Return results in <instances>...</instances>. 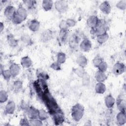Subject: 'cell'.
<instances>
[{
  "label": "cell",
  "instance_id": "obj_1",
  "mask_svg": "<svg viewBox=\"0 0 126 126\" xmlns=\"http://www.w3.org/2000/svg\"><path fill=\"white\" fill-rule=\"evenodd\" d=\"M40 99L45 104L49 113L51 115H52L54 113L61 111L56 101L49 92V90L43 94Z\"/></svg>",
  "mask_w": 126,
  "mask_h": 126
},
{
  "label": "cell",
  "instance_id": "obj_2",
  "mask_svg": "<svg viewBox=\"0 0 126 126\" xmlns=\"http://www.w3.org/2000/svg\"><path fill=\"white\" fill-rule=\"evenodd\" d=\"M84 107L80 103L74 105L71 110V115L73 120L78 122L81 120L84 114Z\"/></svg>",
  "mask_w": 126,
  "mask_h": 126
},
{
  "label": "cell",
  "instance_id": "obj_3",
  "mask_svg": "<svg viewBox=\"0 0 126 126\" xmlns=\"http://www.w3.org/2000/svg\"><path fill=\"white\" fill-rule=\"evenodd\" d=\"M108 29V26L106 22L102 19H99V22L97 26L93 29H91L90 33L92 35L96 36L99 34L106 32Z\"/></svg>",
  "mask_w": 126,
  "mask_h": 126
},
{
  "label": "cell",
  "instance_id": "obj_4",
  "mask_svg": "<svg viewBox=\"0 0 126 126\" xmlns=\"http://www.w3.org/2000/svg\"><path fill=\"white\" fill-rule=\"evenodd\" d=\"M81 37L79 34L77 32H74L70 35L68 38V44L69 47L72 49H76L79 44L80 43Z\"/></svg>",
  "mask_w": 126,
  "mask_h": 126
},
{
  "label": "cell",
  "instance_id": "obj_5",
  "mask_svg": "<svg viewBox=\"0 0 126 126\" xmlns=\"http://www.w3.org/2000/svg\"><path fill=\"white\" fill-rule=\"evenodd\" d=\"M56 10L60 13H64L67 11L68 6L66 1L62 0H57L54 3Z\"/></svg>",
  "mask_w": 126,
  "mask_h": 126
},
{
  "label": "cell",
  "instance_id": "obj_6",
  "mask_svg": "<svg viewBox=\"0 0 126 126\" xmlns=\"http://www.w3.org/2000/svg\"><path fill=\"white\" fill-rule=\"evenodd\" d=\"M126 70V66L125 64L121 62H117L114 65L112 68V72L113 73L116 75L118 76L123 74Z\"/></svg>",
  "mask_w": 126,
  "mask_h": 126
},
{
  "label": "cell",
  "instance_id": "obj_7",
  "mask_svg": "<svg viewBox=\"0 0 126 126\" xmlns=\"http://www.w3.org/2000/svg\"><path fill=\"white\" fill-rule=\"evenodd\" d=\"M16 10L12 5H7L4 9V15L6 18L9 20H12L13 17L15 15Z\"/></svg>",
  "mask_w": 126,
  "mask_h": 126
},
{
  "label": "cell",
  "instance_id": "obj_8",
  "mask_svg": "<svg viewBox=\"0 0 126 126\" xmlns=\"http://www.w3.org/2000/svg\"><path fill=\"white\" fill-rule=\"evenodd\" d=\"M53 32L50 29L46 30L43 32L40 37V40L41 42L46 43L51 40L53 37Z\"/></svg>",
  "mask_w": 126,
  "mask_h": 126
},
{
  "label": "cell",
  "instance_id": "obj_9",
  "mask_svg": "<svg viewBox=\"0 0 126 126\" xmlns=\"http://www.w3.org/2000/svg\"><path fill=\"white\" fill-rule=\"evenodd\" d=\"M92 44L91 40L88 38H84L80 42L79 47L81 50L84 52H89L92 48Z\"/></svg>",
  "mask_w": 126,
  "mask_h": 126
},
{
  "label": "cell",
  "instance_id": "obj_10",
  "mask_svg": "<svg viewBox=\"0 0 126 126\" xmlns=\"http://www.w3.org/2000/svg\"><path fill=\"white\" fill-rule=\"evenodd\" d=\"M99 19L95 15L90 16L87 20L86 23L89 27L91 29L95 28L98 24Z\"/></svg>",
  "mask_w": 126,
  "mask_h": 126
},
{
  "label": "cell",
  "instance_id": "obj_11",
  "mask_svg": "<svg viewBox=\"0 0 126 126\" xmlns=\"http://www.w3.org/2000/svg\"><path fill=\"white\" fill-rule=\"evenodd\" d=\"M52 116L53 117V122L56 125H61L64 122V118L63 113L61 111L54 113Z\"/></svg>",
  "mask_w": 126,
  "mask_h": 126
},
{
  "label": "cell",
  "instance_id": "obj_12",
  "mask_svg": "<svg viewBox=\"0 0 126 126\" xmlns=\"http://www.w3.org/2000/svg\"><path fill=\"white\" fill-rule=\"evenodd\" d=\"M28 115L30 119H39V110L33 106H30L28 108Z\"/></svg>",
  "mask_w": 126,
  "mask_h": 126
},
{
  "label": "cell",
  "instance_id": "obj_13",
  "mask_svg": "<svg viewBox=\"0 0 126 126\" xmlns=\"http://www.w3.org/2000/svg\"><path fill=\"white\" fill-rule=\"evenodd\" d=\"M100 10L105 14H109L111 11V7L107 1H104L100 4L99 6Z\"/></svg>",
  "mask_w": 126,
  "mask_h": 126
},
{
  "label": "cell",
  "instance_id": "obj_14",
  "mask_svg": "<svg viewBox=\"0 0 126 126\" xmlns=\"http://www.w3.org/2000/svg\"><path fill=\"white\" fill-rule=\"evenodd\" d=\"M9 69L10 71L12 77H15L20 73L21 69L20 66L18 64L13 63L10 64Z\"/></svg>",
  "mask_w": 126,
  "mask_h": 126
},
{
  "label": "cell",
  "instance_id": "obj_15",
  "mask_svg": "<svg viewBox=\"0 0 126 126\" xmlns=\"http://www.w3.org/2000/svg\"><path fill=\"white\" fill-rule=\"evenodd\" d=\"M16 14L20 16L24 21H25L28 16L27 10L25 8L22 4H20L16 10Z\"/></svg>",
  "mask_w": 126,
  "mask_h": 126
},
{
  "label": "cell",
  "instance_id": "obj_16",
  "mask_svg": "<svg viewBox=\"0 0 126 126\" xmlns=\"http://www.w3.org/2000/svg\"><path fill=\"white\" fill-rule=\"evenodd\" d=\"M16 104L13 100L8 101L5 107V112L7 114H13L15 110Z\"/></svg>",
  "mask_w": 126,
  "mask_h": 126
},
{
  "label": "cell",
  "instance_id": "obj_17",
  "mask_svg": "<svg viewBox=\"0 0 126 126\" xmlns=\"http://www.w3.org/2000/svg\"><path fill=\"white\" fill-rule=\"evenodd\" d=\"M104 103L106 107L109 109L113 107L115 103V99L111 94L107 95L104 99Z\"/></svg>",
  "mask_w": 126,
  "mask_h": 126
},
{
  "label": "cell",
  "instance_id": "obj_18",
  "mask_svg": "<svg viewBox=\"0 0 126 126\" xmlns=\"http://www.w3.org/2000/svg\"><path fill=\"white\" fill-rule=\"evenodd\" d=\"M29 29L33 32H37L40 28V22L36 19L31 20L28 25Z\"/></svg>",
  "mask_w": 126,
  "mask_h": 126
},
{
  "label": "cell",
  "instance_id": "obj_19",
  "mask_svg": "<svg viewBox=\"0 0 126 126\" xmlns=\"http://www.w3.org/2000/svg\"><path fill=\"white\" fill-rule=\"evenodd\" d=\"M116 121L119 125H123L126 123V111H120L116 116Z\"/></svg>",
  "mask_w": 126,
  "mask_h": 126
},
{
  "label": "cell",
  "instance_id": "obj_20",
  "mask_svg": "<svg viewBox=\"0 0 126 126\" xmlns=\"http://www.w3.org/2000/svg\"><path fill=\"white\" fill-rule=\"evenodd\" d=\"M68 29H62L60 30L59 38L61 42L63 44L65 43L68 39Z\"/></svg>",
  "mask_w": 126,
  "mask_h": 126
},
{
  "label": "cell",
  "instance_id": "obj_21",
  "mask_svg": "<svg viewBox=\"0 0 126 126\" xmlns=\"http://www.w3.org/2000/svg\"><path fill=\"white\" fill-rule=\"evenodd\" d=\"M7 41L8 45L11 47H16L18 44V40L15 38L14 35L9 33L7 35Z\"/></svg>",
  "mask_w": 126,
  "mask_h": 126
},
{
  "label": "cell",
  "instance_id": "obj_22",
  "mask_svg": "<svg viewBox=\"0 0 126 126\" xmlns=\"http://www.w3.org/2000/svg\"><path fill=\"white\" fill-rule=\"evenodd\" d=\"M76 63L79 66L85 68L88 64V59L84 55H80L76 59Z\"/></svg>",
  "mask_w": 126,
  "mask_h": 126
},
{
  "label": "cell",
  "instance_id": "obj_23",
  "mask_svg": "<svg viewBox=\"0 0 126 126\" xmlns=\"http://www.w3.org/2000/svg\"><path fill=\"white\" fill-rule=\"evenodd\" d=\"M20 63H21V65L23 67L26 68L30 67L32 64V60L29 57L27 56H24L23 58H22Z\"/></svg>",
  "mask_w": 126,
  "mask_h": 126
},
{
  "label": "cell",
  "instance_id": "obj_24",
  "mask_svg": "<svg viewBox=\"0 0 126 126\" xmlns=\"http://www.w3.org/2000/svg\"><path fill=\"white\" fill-rule=\"evenodd\" d=\"M94 77L97 82H103L107 79V76L105 72L98 70L95 72Z\"/></svg>",
  "mask_w": 126,
  "mask_h": 126
},
{
  "label": "cell",
  "instance_id": "obj_25",
  "mask_svg": "<svg viewBox=\"0 0 126 126\" xmlns=\"http://www.w3.org/2000/svg\"><path fill=\"white\" fill-rule=\"evenodd\" d=\"M106 90V86L103 82H97L95 86V91L98 94H104Z\"/></svg>",
  "mask_w": 126,
  "mask_h": 126
},
{
  "label": "cell",
  "instance_id": "obj_26",
  "mask_svg": "<svg viewBox=\"0 0 126 126\" xmlns=\"http://www.w3.org/2000/svg\"><path fill=\"white\" fill-rule=\"evenodd\" d=\"M116 105L119 111H126V101L122 97H118L116 100Z\"/></svg>",
  "mask_w": 126,
  "mask_h": 126
},
{
  "label": "cell",
  "instance_id": "obj_27",
  "mask_svg": "<svg viewBox=\"0 0 126 126\" xmlns=\"http://www.w3.org/2000/svg\"><path fill=\"white\" fill-rule=\"evenodd\" d=\"M109 38V35L107 32H105L100 34H99L96 36V39L98 43L99 44H102L106 42Z\"/></svg>",
  "mask_w": 126,
  "mask_h": 126
},
{
  "label": "cell",
  "instance_id": "obj_28",
  "mask_svg": "<svg viewBox=\"0 0 126 126\" xmlns=\"http://www.w3.org/2000/svg\"><path fill=\"white\" fill-rule=\"evenodd\" d=\"M53 4V1L51 0H44L42 2V7L46 11H48L51 10Z\"/></svg>",
  "mask_w": 126,
  "mask_h": 126
},
{
  "label": "cell",
  "instance_id": "obj_29",
  "mask_svg": "<svg viewBox=\"0 0 126 126\" xmlns=\"http://www.w3.org/2000/svg\"><path fill=\"white\" fill-rule=\"evenodd\" d=\"M23 88V82L21 80H16L14 82L13 85V90L15 93L20 92Z\"/></svg>",
  "mask_w": 126,
  "mask_h": 126
},
{
  "label": "cell",
  "instance_id": "obj_30",
  "mask_svg": "<svg viewBox=\"0 0 126 126\" xmlns=\"http://www.w3.org/2000/svg\"><path fill=\"white\" fill-rule=\"evenodd\" d=\"M22 42L26 45H31L32 44V38L27 34H23L21 37Z\"/></svg>",
  "mask_w": 126,
  "mask_h": 126
},
{
  "label": "cell",
  "instance_id": "obj_31",
  "mask_svg": "<svg viewBox=\"0 0 126 126\" xmlns=\"http://www.w3.org/2000/svg\"><path fill=\"white\" fill-rule=\"evenodd\" d=\"M66 60V56L65 53L60 52L57 55V62L61 64L64 63Z\"/></svg>",
  "mask_w": 126,
  "mask_h": 126
},
{
  "label": "cell",
  "instance_id": "obj_32",
  "mask_svg": "<svg viewBox=\"0 0 126 126\" xmlns=\"http://www.w3.org/2000/svg\"><path fill=\"white\" fill-rule=\"evenodd\" d=\"M24 4L29 10H32L35 8L36 2L33 0H26L23 1Z\"/></svg>",
  "mask_w": 126,
  "mask_h": 126
},
{
  "label": "cell",
  "instance_id": "obj_33",
  "mask_svg": "<svg viewBox=\"0 0 126 126\" xmlns=\"http://www.w3.org/2000/svg\"><path fill=\"white\" fill-rule=\"evenodd\" d=\"M8 98V94L4 90H1L0 91V102L3 103L6 102Z\"/></svg>",
  "mask_w": 126,
  "mask_h": 126
},
{
  "label": "cell",
  "instance_id": "obj_34",
  "mask_svg": "<svg viewBox=\"0 0 126 126\" xmlns=\"http://www.w3.org/2000/svg\"><path fill=\"white\" fill-rule=\"evenodd\" d=\"M82 84L84 86H88L90 83V76L89 74L87 72H85L82 76Z\"/></svg>",
  "mask_w": 126,
  "mask_h": 126
},
{
  "label": "cell",
  "instance_id": "obj_35",
  "mask_svg": "<svg viewBox=\"0 0 126 126\" xmlns=\"http://www.w3.org/2000/svg\"><path fill=\"white\" fill-rule=\"evenodd\" d=\"M37 76L38 79L43 80L45 81L48 80L49 78L48 74L43 70L40 71V69L37 71Z\"/></svg>",
  "mask_w": 126,
  "mask_h": 126
},
{
  "label": "cell",
  "instance_id": "obj_36",
  "mask_svg": "<svg viewBox=\"0 0 126 126\" xmlns=\"http://www.w3.org/2000/svg\"><path fill=\"white\" fill-rule=\"evenodd\" d=\"M1 74L5 80L6 81H9L12 77L10 70L8 69H4L1 71Z\"/></svg>",
  "mask_w": 126,
  "mask_h": 126
},
{
  "label": "cell",
  "instance_id": "obj_37",
  "mask_svg": "<svg viewBox=\"0 0 126 126\" xmlns=\"http://www.w3.org/2000/svg\"><path fill=\"white\" fill-rule=\"evenodd\" d=\"M103 58L99 55H97L93 59V63L94 66L95 67H97L98 66V65H99V64L102 62L103 61Z\"/></svg>",
  "mask_w": 126,
  "mask_h": 126
},
{
  "label": "cell",
  "instance_id": "obj_38",
  "mask_svg": "<svg viewBox=\"0 0 126 126\" xmlns=\"http://www.w3.org/2000/svg\"><path fill=\"white\" fill-rule=\"evenodd\" d=\"M48 118V115L47 112L44 109H40L39 110V119L41 121H44L46 120Z\"/></svg>",
  "mask_w": 126,
  "mask_h": 126
},
{
  "label": "cell",
  "instance_id": "obj_39",
  "mask_svg": "<svg viewBox=\"0 0 126 126\" xmlns=\"http://www.w3.org/2000/svg\"><path fill=\"white\" fill-rule=\"evenodd\" d=\"M30 126H42V121L39 119H30Z\"/></svg>",
  "mask_w": 126,
  "mask_h": 126
},
{
  "label": "cell",
  "instance_id": "obj_40",
  "mask_svg": "<svg viewBox=\"0 0 126 126\" xmlns=\"http://www.w3.org/2000/svg\"><path fill=\"white\" fill-rule=\"evenodd\" d=\"M97 68L98 70L105 72L107 70L108 64L106 62L103 61L99 64V65L97 67Z\"/></svg>",
  "mask_w": 126,
  "mask_h": 126
},
{
  "label": "cell",
  "instance_id": "obj_41",
  "mask_svg": "<svg viewBox=\"0 0 126 126\" xmlns=\"http://www.w3.org/2000/svg\"><path fill=\"white\" fill-rule=\"evenodd\" d=\"M12 23L15 24V25H19L21 23H22L24 20L20 17L16 13L15 15H14V16L13 17L12 20H11Z\"/></svg>",
  "mask_w": 126,
  "mask_h": 126
},
{
  "label": "cell",
  "instance_id": "obj_42",
  "mask_svg": "<svg viewBox=\"0 0 126 126\" xmlns=\"http://www.w3.org/2000/svg\"><path fill=\"white\" fill-rule=\"evenodd\" d=\"M73 71L78 76L81 78L82 76H83V74L85 72V70L84 69V68H82V67L79 66L78 67L75 68L74 69Z\"/></svg>",
  "mask_w": 126,
  "mask_h": 126
},
{
  "label": "cell",
  "instance_id": "obj_43",
  "mask_svg": "<svg viewBox=\"0 0 126 126\" xmlns=\"http://www.w3.org/2000/svg\"><path fill=\"white\" fill-rule=\"evenodd\" d=\"M116 7L117 8L122 10H125L126 8V0H122L119 1L116 5Z\"/></svg>",
  "mask_w": 126,
  "mask_h": 126
},
{
  "label": "cell",
  "instance_id": "obj_44",
  "mask_svg": "<svg viewBox=\"0 0 126 126\" xmlns=\"http://www.w3.org/2000/svg\"><path fill=\"white\" fill-rule=\"evenodd\" d=\"M65 22L68 28H72L74 27L76 24V21L73 19L68 18L65 20Z\"/></svg>",
  "mask_w": 126,
  "mask_h": 126
},
{
  "label": "cell",
  "instance_id": "obj_45",
  "mask_svg": "<svg viewBox=\"0 0 126 126\" xmlns=\"http://www.w3.org/2000/svg\"><path fill=\"white\" fill-rule=\"evenodd\" d=\"M50 67L54 70L60 71L61 70V64L57 61L53 62L51 65Z\"/></svg>",
  "mask_w": 126,
  "mask_h": 126
},
{
  "label": "cell",
  "instance_id": "obj_46",
  "mask_svg": "<svg viewBox=\"0 0 126 126\" xmlns=\"http://www.w3.org/2000/svg\"><path fill=\"white\" fill-rule=\"evenodd\" d=\"M20 126H30V122L26 118H23L20 121Z\"/></svg>",
  "mask_w": 126,
  "mask_h": 126
},
{
  "label": "cell",
  "instance_id": "obj_47",
  "mask_svg": "<svg viewBox=\"0 0 126 126\" xmlns=\"http://www.w3.org/2000/svg\"><path fill=\"white\" fill-rule=\"evenodd\" d=\"M59 28L60 30L62 29H68V28L66 25L65 20H62L61 21L59 24Z\"/></svg>",
  "mask_w": 126,
  "mask_h": 126
},
{
  "label": "cell",
  "instance_id": "obj_48",
  "mask_svg": "<svg viewBox=\"0 0 126 126\" xmlns=\"http://www.w3.org/2000/svg\"><path fill=\"white\" fill-rule=\"evenodd\" d=\"M3 29H4V25L2 22H0V32H2Z\"/></svg>",
  "mask_w": 126,
  "mask_h": 126
}]
</instances>
